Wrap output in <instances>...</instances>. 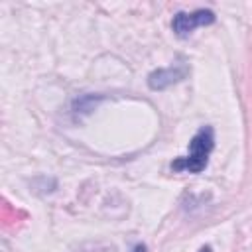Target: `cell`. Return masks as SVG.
I'll return each instance as SVG.
<instances>
[{
	"label": "cell",
	"instance_id": "cell-3",
	"mask_svg": "<svg viewBox=\"0 0 252 252\" xmlns=\"http://www.w3.org/2000/svg\"><path fill=\"white\" fill-rule=\"evenodd\" d=\"M189 73V67L185 63L181 65H171V67H163V69H156L148 75V85L154 91H163L179 81H183Z\"/></svg>",
	"mask_w": 252,
	"mask_h": 252
},
{
	"label": "cell",
	"instance_id": "cell-4",
	"mask_svg": "<svg viewBox=\"0 0 252 252\" xmlns=\"http://www.w3.org/2000/svg\"><path fill=\"white\" fill-rule=\"evenodd\" d=\"M134 252H148V248H146V244H136Z\"/></svg>",
	"mask_w": 252,
	"mask_h": 252
},
{
	"label": "cell",
	"instance_id": "cell-5",
	"mask_svg": "<svg viewBox=\"0 0 252 252\" xmlns=\"http://www.w3.org/2000/svg\"><path fill=\"white\" fill-rule=\"evenodd\" d=\"M199 252H213V248L207 244V246H201V248H199Z\"/></svg>",
	"mask_w": 252,
	"mask_h": 252
},
{
	"label": "cell",
	"instance_id": "cell-1",
	"mask_svg": "<svg viewBox=\"0 0 252 252\" xmlns=\"http://www.w3.org/2000/svg\"><path fill=\"white\" fill-rule=\"evenodd\" d=\"M213 148H215V130H213V126H201L189 142L187 156L175 158L169 163V167L173 171L201 173L209 165V158H211Z\"/></svg>",
	"mask_w": 252,
	"mask_h": 252
},
{
	"label": "cell",
	"instance_id": "cell-2",
	"mask_svg": "<svg viewBox=\"0 0 252 252\" xmlns=\"http://www.w3.org/2000/svg\"><path fill=\"white\" fill-rule=\"evenodd\" d=\"M217 16L213 10H195V12H177L171 20V30L177 37H189L197 28L215 24Z\"/></svg>",
	"mask_w": 252,
	"mask_h": 252
}]
</instances>
